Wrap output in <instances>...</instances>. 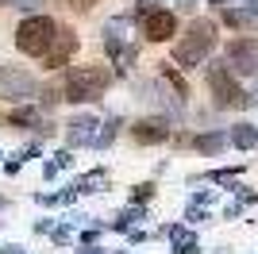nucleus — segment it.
<instances>
[{
  "instance_id": "f257e3e1",
  "label": "nucleus",
  "mask_w": 258,
  "mask_h": 254,
  "mask_svg": "<svg viewBox=\"0 0 258 254\" xmlns=\"http://www.w3.org/2000/svg\"><path fill=\"white\" fill-rule=\"evenodd\" d=\"M112 85V74L104 66H66L62 74V100L70 104H89V100H100Z\"/></svg>"
},
{
  "instance_id": "f03ea898",
  "label": "nucleus",
  "mask_w": 258,
  "mask_h": 254,
  "mask_svg": "<svg viewBox=\"0 0 258 254\" xmlns=\"http://www.w3.org/2000/svg\"><path fill=\"white\" fill-rule=\"evenodd\" d=\"M212 46H216V20H193L185 39L173 42V62L185 70H197L212 54Z\"/></svg>"
},
{
  "instance_id": "7ed1b4c3",
  "label": "nucleus",
  "mask_w": 258,
  "mask_h": 254,
  "mask_svg": "<svg viewBox=\"0 0 258 254\" xmlns=\"http://www.w3.org/2000/svg\"><path fill=\"white\" fill-rule=\"evenodd\" d=\"M54 35H58V23L50 16H23L20 27H16V50L27 54V58H43L50 50Z\"/></svg>"
},
{
  "instance_id": "20e7f679",
  "label": "nucleus",
  "mask_w": 258,
  "mask_h": 254,
  "mask_svg": "<svg viewBox=\"0 0 258 254\" xmlns=\"http://www.w3.org/2000/svg\"><path fill=\"white\" fill-rule=\"evenodd\" d=\"M208 89H212V104L216 108H250L247 89L239 85V77L227 66H208Z\"/></svg>"
},
{
  "instance_id": "39448f33",
  "label": "nucleus",
  "mask_w": 258,
  "mask_h": 254,
  "mask_svg": "<svg viewBox=\"0 0 258 254\" xmlns=\"http://www.w3.org/2000/svg\"><path fill=\"white\" fill-rule=\"evenodd\" d=\"M224 66H227L235 77H254V74H258V39H250V35L231 39V42H227Z\"/></svg>"
},
{
  "instance_id": "423d86ee",
  "label": "nucleus",
  "mask_w": 258,
  "mask_h": 254,
  "mask_svg": "<svg viewBox=\"0 0 258 254\" xmlns=\"http://www.w3.org/2000/svg\"><path fill=\"white\" fill-rule=\"evenodd\" d=\"M35 93H39V81L31 77V70H20V66L0 70V100H31Z\"/></svg>"
},
{
  "instance_id": "0eeeda50",
  "label": "nucleus",
  "mask_w": 258,
  "mask_h": 254,
  "mask_svg": "<svg viewBox=\"0 0 258 254\" xmlns=\"http://www.w3.org/2000/svg\"><path fill=\"white\" fill-rule=\"evenodd\" d=\"M77 46H81V39H77L74 27H58L50 50L43 54V70H62V66H70V58L77 54Z\"/></svg>"
},
{
  "instance_id": "6e6552de",
  "label": "nucleus",
  "mask_w": 258,
  "mask_h": 254,
  "mask_svg": "<svg viewBox=\"0 0 258 254\" xmlns=\"http://www.w3.org/2000/svg\"><path fill=\"white\" fill-rule=\"evenodd\" d=\"M177 35V16L166 8H151L143 16V39L147 42H170Z\"/></svg>"
},
{
  "instance_id": "1a4fd4ad",
  "label": "nucleus",
  "mask_w": 258,
  "mask_h": 254,
  "mask_svg": "<svg viewBox=\"0 0 258 254\" xmlns=\"http://www.w3.org/2000/svg\"><path fill=\"white\" fill-rule=\"evenodd\" d=\"M131 139L143 143V147H154V143H166L170 139V123L162 116H147V119H135L131 123Z\"/></svg>"
},
{
  "instance_id": "9d476101",
  "label": "nucleus",
  "mask_w": 258,
  "mask_h": 254,
  "mask_svg": "<svg viewBox=\"0 0 258 254\" xmlns=\"http://www.w3.org/2000/svg\"><path fill=\"white\" fill-rule=\"evenodd\" d=\"M97 131H100V119L97 116H74L70 127H66V139H70V147H93L97 143Z\"/></svg>"
},
{
  "instance_id": "9b49d317",
  "label": "nucleus",
  "mask_w": 258,
  "mask_h": 254,
  "mask_svg": "<svg viewBox=\"0 0 258 254\" xmlns=\"http://www.w3.org/2000/svg\"><path fill=\"white\" fill-rule=\"evenodd\" d=\"M123 46H127V20H123V16H112V20L104 23V54L116 62L119 54H123Z\"/></svg>"
},
{
  "instance_id": "f8f14e48",
  "label": "nucleus",
  "mask_w": 258,
  "mask_h": 254,
  "mask_svg": "<svg viewBox=\"0 0 258 254\" xmlns=\"http://www.w3.org/2000/svg\"><path fill=\"white\" fill-rule=\"evenodd\" d=\"M162 235H170V239H173V254H201L197 235L185 231V227H162Z\"/></svg>"
},
{
  "instance_id": "ddd939ff",
  "label": "nucleus",
  "mask_w": 258,
  "mask_h": 254,
  "mask_svg": "<svg viewBox=\"0 0 258 254\" xmlns=\"http://www.w3.org/2000/svg\"><path fill=\"white\" fill-rule=\"evenodd\" d=\"M227 143L239 150H254L258 147V127L254 123H235L231 131H227Z\"/></svg>"
},
{
  "instance_id": "4468645a",
  "label": "nucleus",
  "mask_w": 258,
  "mask_h": 254,
  "mask_svg": "<svg viewBox=\"0 0 258 254\" xmlns=\"http://www.w3.org/2000/svg\"><path fill=\"white\" fill-rule=\"evenodd\" d=\"M193 147L201 150V154H208V158H216V154L227 147V131H205V135L193 139Z\"/></svg>"
},
{
  "instance_id": "2eb2a0df",
  "label": "nucleus",
  "mask_w": 258,
  "mask_h": 254,
  "mask_svg": "<svg viewBox=\"0 0 258 254\" xmlns=\"http://www.w3.org/2000/svg\"><path fill=\"white\" fill-rule=\"evenodd\" d=\"M162 81L173 89L177 100H189V85H185V77L177 74V66H173V62H162Z\"/></svg>"
},
{
  "instance_id": "dca6fc26",
  "label": "nucleus",
  "mask_w": 258,
  "mask_h": 254,
  "mask_svg": "<svg viewBox=\"0 0 258 254\" xmlns=\"http://www.w3.org/2000/svg\"><path fill=\"white\" fill-rule=\"evenodd\" d=\"M243 173V166H227V169H212L208 173V181H216V185H231V181Z\"/></svg>"
},
{
  "instance_id": "f3484780",
  "label": "nucleus",
  "mask_w": 258,
  "mask_h": 254,
  "mask_svg": "<svg viewBox=\"0 0 258 254\" xmlns=\"http://www.w3.org/2000/svg\"><path fill=\"white\" fill-rule=\"evenodd\" d=\"M116 119H108V123H100V131H97V143H93V147H108V143H112V139H116Z\"/></svg>"
},
{
  "instance_id": "a211bd4d",
  "label": "nucleus",
  "mask_w": 258,
  "mask_h": 254,
  "mask_svg": "<svg viewBox=\"0 0 258 254\" xmlns=\"http://www.w3.org/2000/svg\"><path fill=\"white\" fill-rule=\"evenodd\" d=\"M35 119H39V112H35V108H20V112H12V123H20V127L35 123Z\"/></svg>"
},
{
  "instance_id": "6ab92c4d",
  "label": "nucleus",
  "mask_w": 258,
  "mask_h": 254,
  "mask_svg": "<svg viewBox=\"0 0 258 254\" xmlns=\"http://www.w3.org/2000/svg\"><path fill=\"white\" fill-rule=\"evenodd\" d=\"M151 197H154V185H151V181H143V185H135V193H131V201H151Z\"/></svg>"
},
{
  "instance_id": "aec40b11",
  "label": "nucleus",
  "mask_w": 258,
  "mask_h": 254,
  "mask_svg": "<svg viewBox=\"0 0 258 254\" xmlns=\"http://www.w3.org/2000/svg\"><path fill=\"white\" fill-rule=\"evenodd\" d=\"M66 4H70V8H77V12H89L97 0H66Z\"/></svg>"
},
{
  "instance_id": "412c9836",
  "label": "nucleus",
  "mask_w": 258,
  "mask_h": 254,
  "mask_svg": "<svg viewBox=\"0 0 258 254\" xmlns=\"http://www.w3.org/2000/svg\"><path fill=\"white\" fill-rule=\"evenodd\" d=\"M70 239H74V231H70V227H58V231H54V243H70Z\"/></svg>"
},
{
  "instance_id": "4be33fe9",
  "label": "nucleus",
  "mask_w": 258,
  "mask_h": 254,
  "mask_svg": "<svg viewBox=\"0 0 258 254\" xmlns=\"http://www.w3.org/2000/svg\"><path fill=\"white\" fill-rule=\"evenodd\" d=\"M185 220H193V223H201V220H205V208H189V216H185Z\"/></svg>"
},
{
  "instance_id": "5701e85b",
  "label": "nucleus",
  "mask_w": 258,
  "mask_h": 254,
  "mask_svg": "<svg viewBox=\"0 0 258 254\" xmlns=\"http://www.w3.org/2000/svg\"><path fill=\"white\" fill-rule=\"evenodd\" d=\"M177 8H181V12H193V8H197V0H177Z\"/></svg>"
},
{
  "instance_id": "b1692460",
  "label": "nucleus",
  "mask_w": 258,
  "mask_h": 254,
  "mask_svg": "<svg viewBox=\"0 0 258 254\" xmlns=\"http://www.w3.org/2000/svg\"><path fill=\"white\" fill-rule=\"evenodd\" d=\"M247 100H250V104H258V85H254V89L247 93Z\"/></svg>"
},
{
  "instance_id": "393cba45",
  "label": "nucleus",
  "mask_w": 258,
  "mask_h": 254,
  "mask_svg": "<svg viewBox=\"0 0 258 254\" xmlns=\"http://www.w3.org/2000/svg\"><path fill=\"white\" fill-rule=\"evenodd\" d=\"M208 4H216V8H227V4H231V0H208Z\"/></svg>"
},
{
  "instance_id": "a878e982",
  "label": "nucleus",
  "mask_w": 258,
  "mask_h": 254,
  "mask_svg": "<svg viewBox=\"0 0 258 254\" xmlns=\"http://www.w3.org/2000/svg\"><path fill=\"white\" fill-rule=\"evenodd\" d=\"M8 254H23V246H8Z\"/></svg>"
},
{
  "instance_id": "bb28decb",
  "label": "nucleus",
  "mask_w": 258,
  "mask_h": 254,
  "mask_svg": "<svg viewBox=\"0 0 258 254\" xmlns=\"http://www.w3.org/2000/svg\"><path fill=\"white\" fill-rule=\"evenodd\" d=\"M8 4H12V0H0V8H8Z\"/></svg>"
},
{
  "instance_id": "cd10ccee",
  "label": "nucleus",
  "mask_w": 258,
  "mask_h": 254,
  "mask_svg": "<svg viewBox=\"0 0 258 254\" xmlns=\"http://www.w3.org/2000/svg\"><path fill=\"white\" fill-rule=\"evenodd\" d=\"M81 254H100V250H81Z\"/></svg>"
}]
</instances>
